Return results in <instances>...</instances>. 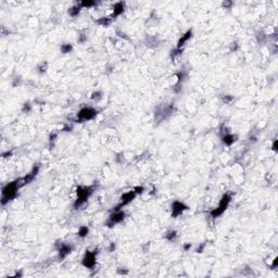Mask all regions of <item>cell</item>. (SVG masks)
Returning a JSON list of instances; mask_svg holds the SVG:
<instances>
[{
  "instance_id": "6da1fadb",
  "label": "cell",
  "mask_w": 278,
  "mask_h": 278,
  "mask_svg": "<svg viewBox=\"0 0 278 278\" xmlns=\"http://www.w3.org/2000/svg\"><path fill=\"white\" fill-rule=\"evenodd\" d=\"M19 189V183H11L7 185L2 190V204H5V202L12 199L16 194Z\"/></svg>"
},
{
  "instance_id": "7a4b0ae2",
  "label": "cell",
  "mask_w": 278,
  "mask_h": 278,
  "mask_svg": "<svg viewBox=\"0 0 278 278\" xmlns=\"http://www.w3.org/2000/svg\"><path fill=\"white\" fill-rule=\"evenodd\" d=\"M229 201H230V199H229L228 196H224L223 200L221 201V204H219V206L216 210H214L213 212H212V214H213V216H219L221 215L222 213H223L224 211H225V208H227V205H228Z\"/></svg>"
},
{
  "instance_id": "3957f363",
  "label": "cell",
  "mask_w": 278,
  "mask_h": 278,
  "mask_svg": "<svg viewBox=\"0 0 278 278\" xmlns=\"http://www.w3.org/2000/svg\"><path fill=\"white\" fill-rule=\"evenodd\" d=\"M96 114H97V112L94 111V110L90 109V108H86V109H83L82 111L80 112L78 116L83 119H92V117H94Z\"/></svg>"
},
{
  "instance_id": "277c9868",
  "label": "cell",
  "mask_w": 278,
  "mask_h": 278,
  "mask_svg": "<svg viewBox=\"0 0 278 278\" xmlns=\"http://www.w3.org/2000/svg\"><path fill=\"white\" fill-rule=\"evenodd\" d=\"M96 258H94V253H87L85 256L84 261H83V264H84L86 267H92L94 265V262Z\"/></svg>"
},
{
  "instance_id": "5b68a950",
  "label": "cell",
  "mask_w": 278,
  "mask_h": 278,
  "mask_svg": "<svg viewBox=\"0 0 278 278\" xmlns=\"http://www.w3.org/2000/svg\"><path fill=\"white\" fill-rule=\"evenodd\" d=\"M135 196H136V192H134V191H130V192L125 194L124 196H123V198H122V204L121 205H125V204H127L128 202H130L133 199L135 198Z\"/></svg>"
},
{
  "instance_id": "8992f818",
  "label": "cell",
  "mask_w": 278,
  "mask_h": 278,
  "mask_svg": "<svg viewBox=\"0 0 278 278\" xmlns=\"http://www.w3.org/2000/svg\"><path fill=\"white\" fill-rule=\"evenodd\" d=\"M184 211V204L176 202L173 204V215H178L179 213Z\"/></svg>"
},
{
  "instance_id": "52a82bcc",
  "label": "cell",
  "mask_w": 278,
  "mask_h": 278,
  "mask_svg": "<svg viewBox=\"0 0 278 278\" xmlns=\"http://www.w3.org/2000/svg\"><path fill=\"white\" fill-rule=\"evenodd\" d=\"M123 216H124V213H123V212H116L114 215L111 216V221L113 222V224L117 223V222H119V221L123 219Z\"/></svg>"
},
{
  "instance_id": "ba28073f",
  "label": "cell",
  "mask_w": 278,
  "mask_h": 278,
  "mask_svg": "<svg viewBox=\"0 0 278 278\" xmlns=\"http://www.w3.org/2000/svg\"><path fill=\"white\" fill-rule=\"evenodd\" d=\"M190 34H191V33H190V32H189V33H188V34H186V35H185V36H184V37H183V38H181V39H180V40H179V42H178V48H180V47H181V46L184 45L185 42H186V41H187V40H188V39H189V38H190V36H191V35H190Z\"/></svg>"
},
{
  "instance_id": "9c48e42d",
  "label": "cell",
  "mask_w": 278,
  "mask_h": 278,
  "mask_svg": "<svg viewBox=\"0 0 278 278\" xmlns=\"http://www.w3.org/2000/svg\"><path fill=\"white\" fill-rule=\"evenodd\" d=\"M114 12H115V14H119L121 12H123V5H122V3H119V5H115Z\"/></svg>"
},
{
  "instance_id": "30bf717a",
  "label": "cell",
  "mask_w": 278,
  "mask_h": 278,
  "mask_svg": "<svg viewBox=\"0 0 278 278\" xmlns=\"http://www.w3.org/2000/svg\"><path fill=\"white\" fill-rule=\"evenodd\" d=\"M233 140H235V139H233V136H225L224 137V141H225L227 144H231L233 142Z\"/></svg>"
},
{
  "instance_id": "8fae6325",
  "label": "cell",
  "mask_w": 278,
  "mask_h": 278,
  "mask_svg": "<svg viewBox=\"0 0 278 278\" xmlns=\"http://www.w3.org/2000/svg\"><path fill=\"white\" fill-rule=\"evenodd\" d=\"M87 233H88V228H86V227H84V228H82L80 229V235L82 237H84V236H86L87 235Z\"/></svg>"
}]
</instances>
